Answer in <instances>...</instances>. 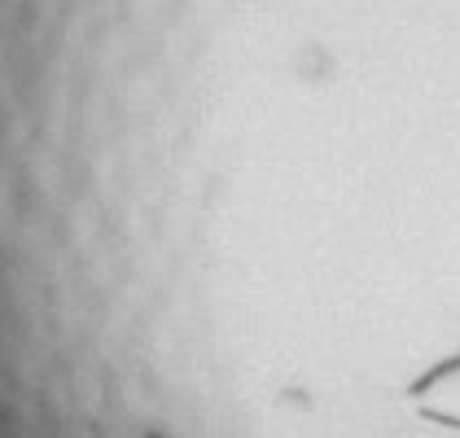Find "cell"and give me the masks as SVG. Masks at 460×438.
Here are the masks:
<instances>
[{
  "instance_id": "obj_1",
  "label": "cell",
  "mask_w": 460,
  "mask_h": 438,
  "mask_svg": "<svg viewBox=\"0 0 460 438\" xmlns=\"http://www.w3.org/2000/svg\"><path fill=\"white\" fill-rule=\"evenodd\" d=\"M421 407H425V416H434V421L460 425V364L438 368V372L425 381L421 386Z\"/></svg>"
}]
</instances>
